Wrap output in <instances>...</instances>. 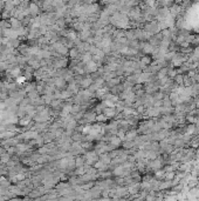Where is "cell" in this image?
<instances>
[{
	"label": "cell",
	"mask_w": 199,
	"mask_h": 201,
	"mask_svg": "<svg viewBox=\"0 0 199 201\" xmlns=\"http://www.w3.org/2000/svg\"><path fill=\"white\" fill-rule=\"evenodd\" d=\"M5 154H7V149L5 147H2V146H0V158L2 155H5Z\"/></svg>",
	"instance_id": "277c9868"
},
{
	"label": "cell",
	"mask_w": 199,
	"mask_h": 201,
	"mask_svg": "<svg viewBox=\"0 0 199 201\" xmlns=\"http://www.w3.org/2000/svg\"><path fill=\"white\" fill-rule=\"evenodd\" d=\"M103 112H104V115H106L107 118H113V117L115 115V109H114L113 107L106 108Z\"/></svg>",
	"instance_id": "7a4b0ae2"
},
{
	"label": "cell",
	"mask_w": 199,
	"mask_h": 201,
	"mask_svg": "<svg viewBox=\"0 0 199 201\" xmlns=\"http://www.w3.org/2000/svg\"><path fill=\"white\" fill-rule=\"evenodd\" d=\"M107 119H108V118H107L104 114H100V115L96 117V120L100 121V122H104V121H107Z\"/></svg>",
	"instance_id": "3957f363"
},
{
	"label": "cell",
	"mask_w": 199,
	"mask_h": 201,
	"mask_svg": "<svg viewBox=\"0 0 199 201\" xmlns=\"http://www.w3.org/2000/svg\"><path fill=\"white\" fill-rule=\"evenodd\" d=\"M75 165H76V168L84 167V165H86V159H84V157H78V158L75 159Z\"/></svg>",
	"instance_id": "6da1fadb"
}]
</instances>
